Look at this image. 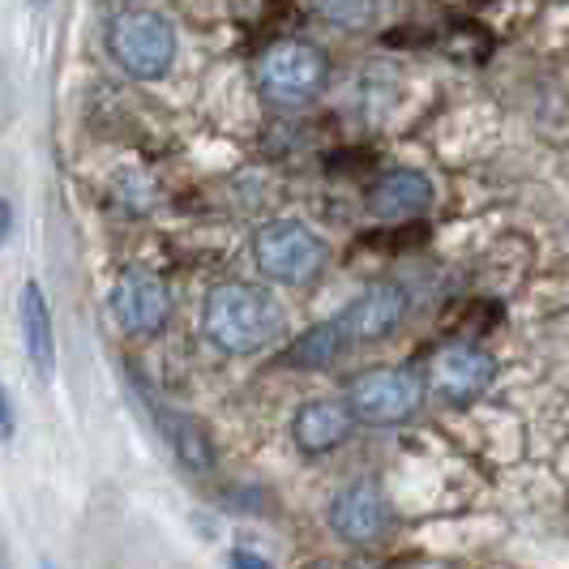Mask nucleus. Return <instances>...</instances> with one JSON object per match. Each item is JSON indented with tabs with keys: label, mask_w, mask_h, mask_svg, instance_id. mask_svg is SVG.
Segmentation results:
<instances>
[{
	"label": "nucleus",
	"mask_w": 569,
	"mask_h": 569,
	"mask_svg": "<svg viewBox=\"0 0 569 569\" xmlns=\"http://www.w3.org/2000/svg\"><path fill=\"white\" fill-rule=\"evenodd\" d=\"M206 339L228 356H257L283 335V305L249 283H223L206 296L201 309Z\"/></svg>",
	"instance_id": "nucleus-1"
},
{
	"label": "nucleus",
	"mask_w": 569,
	"mask_h": 569,
	"mask_svg": "<svg viewBox=\"0 0 569 569\" xmlns=\"http://www.w3.org/2000/svg\"><path fill=\"white\" fill-rule=\"evenodd\" d=\"M326 240L300 219H274L253 236V261L270 283L305 287L326 270Z\"/></svg>",
	"instance_id": "nucleus-2"
},
{
	"label": "nucleus",
	"mask_w": 569,
	"mask_h": 569,
	"mask_svg": "<svg viewBox=\"0 0 569 569\" xmlns=\"http://www.w3.org/2000/svg\"><path fill=\"white\" fill-rule=\"evenodd\" d=\"M159 425L168 432L171 450L176 458L189 467V471H210L214 467V441H210V432L193 420V416H180V411H159Z\"/></svg>",
	"instance_id": "nucleus-13"
},
{
	"label": "nucleus",
	"mask_w": 569,
	"mask_h": 569,
	"mask_svg": "<svg viewBox=\"0 0 569 569\" xmlns=\"http://www.w3.org/2000/svg\"><path fill=\"white\" fill-rule=\"evenodd\" d=\"M425 381L411 369H365L347 386V407L365 425H402L420 411Z\"/></svg>",
	"instance_id": "nucleus-4"
},
{
	"label": "nucleus",
	"mask_w": 569,
	"mask_h": 569,
	"mask_svg": "<svg viewBox=\"0 0 569 569\" xmlns=\"http://www.w3.org/2000/svg\"><path fill=\"white\" fill-rule=\"evenodd\" d=\"M317 9L339 27H365L377 9V0H317Z\"/></svg>",
	"instance_id": "nucleus-15"
},
{
	"label": "nucleus",
	"mask_w": 569,
	"mask_h": 569,
	"mask_svg": "<svg viewBox=\"0 0 569 569\" xmlns=\"http://www.w3.org/2000/svg\"><path fill=\"white\" fill-rule=\"evenodd\" d=\"M112 313L120 321V330L133 335V339L159 335L171 317L168 283L154 270H146V266H129L112 283Z\"/></svg>",
	"instance_id": "nucleus-6"
},
{
	"label": "nucleus",
	"mask_w": 569,
	"mask_h": 569,
	"mask_svg": "<svg viewBox=\"0 0 569 569\" xmlns=\"http://www.w3.org/2000/svg\"><path fill=\"white\" fill-rule=\"evenodd\" d=\"M48 569H52V566H48Z\"/></svg>",
	"instance_id": "nucleus-20"
},
{
	"label": "nucleus",
	"mask_w": 569,
	"mask_h": 569,
	"mask_svg": "<svg viewBox=\"0 0 569 569\" xmlns=\"http://www.w3.org/2000/svg\"><path fill=\"white\" fill-rule=\"evenodd\" d=\"M228 566L231 569H274L266 557H257V552H249V548H236V552L228 557Z\"/></svg>",
	"instance_id": "nucleus-16"
},
{
	"label": "nucleus",
	"mask_w": 569,
	"mask_h": 569,
	"mask_svg": "<svg viewBox=\"0 0 569 569\" xmlns=\"http://www.w3.org/2000/svg\"><path fill=\"white\" fill-rule=\"evenodd\" d=\"M13 437V407H9V395L0 390V441Z\"/></svg>",
	"instance_id": "nucleus-17"
},
{
	"label": "nucleus",
	"mask_w": 569,
	"mask_h": 569,
	"mask_svg": "<svg viewBox=\"0 0 569 569\" xmlns=\"http://www.w3.org/2000/svg\"><path fill=\"white\" fill-rule=\"evenodd\" d=\"M9 231H13V210H9V201L0 198V244L9 240Z\"/></svg>",
	"instance_id": "nucleus-18"
},
{
	"label": "nucleus",
	"mask_w": 569,
	"mask_h": 569,
	"mask_svg": "<svg viewBox=\"0 0 569 569\" xmlns=\"http://www.w3.org/2000/svg\"><path fill=\"white\" fill-rule=\"evenodd\" d=\"M407 317V291L399 283H372L369 291H360L339 317H330L339 326V335L347 347L356 342H377L386 335H395Z\"/></svg>",
	"instance_id": "nucleus-8"
},
{
	"label": "nucleus",
	"mask_w": 569,
	"mask_h": 569,
	"mask_svg": "<svg viewBox=\"0 0 569 569\" xmlns=\"http://www.w3.org/2000/svg\"><path fill=\"white\" fill-rule=\"evenodd\" d=\"M108 48L129 78L154 82L176 60V27L154 9H124L108 27Z\"/></svg>",
	"instance_id": "nucleus-3"
},
{
	"label": "nucleus",
	"mask_w": 569,
	"mask_h": 569,
	"mask_svg": "<svg viewBox=\"0 0 569 569\" xmlns=\"http://www.w3.org/2000/svg\"><path fill=\"white\" fill-rule=\"evenodd\" d=\"M22 339L34 372L48 381L57 372V330H52V305L39 283L22 287Z\"/></svg>",
	"instance_id": "nucleus-12"
},
{
	"label": "nucleus",
	"mask_w": 569,
	"mask_h": 569,
	"mask_svg": "<svg viewBox=\"0 0 569 569\" xmlns=\"http://www.w3.org/2000/svg\"><path fill=\"white\" fill-rule=\"evenodd\" d=\"M257 86L270 103H309L326 86V57L309 43H274L266 57L257 60Z\"/></svg>",
	"instance_id": "nucleus-5"
},
{
	"label": "nucleus",
	"mask_w": 569,
	"mask_h": 569,
	"mask_svg": "<svg viewBox=\"0 0 569 569\" xmlns=\"http://www.w3.org/2000/svg\"><path fill=\"white\" fill-rule=\"evenodd\" d=\"M351 425H356V416H351L347 402L313 399L296 411V420H291V441H296L305 455H330V450H339L342 441L351 437Z\"/></svg>",
	"instance_id": "nucleus-11"
},
{
	"label": "nucleus",
	"mask_w": 569,
	"mask_h": 569,
	"mask_svg": "<svg viewBox=\"0 0 569 569\" xmlns=\"http://www.w3.org/2000/svg\"><path fill=\"white\" fill-rule=\"evenodd\" d=\"M342 351H347V342H342L339 326H335V321H321V326L305 330L300 339L291 342L287 365H296V369H326V365L339 360Z\"/></svg>",
	"instance_id": "nucleus-14"
},
{
	"label": "nucleus",
	"mask_w": 569,
	"mask_h": 569,
	"mask_svg": "<svg viewBox=\"0 0 569 569\" xmlns=\"http://www.w3.org/2000/svg\"><path fill=\"white\" fill-rule=\"evenodd\" d=\"M432 198H437V189H432V180H428L425 171L395 168L369 189V214L386 219V223L416 219V214H425L428 206H432Z\"/></svg>",
	"instance_id": "nucleus-10"
},
{
	"label": "nucleus",
	"mask_w": 569,
	"mask_h": 569,
	"mask_svg": "<svg viewBox=\"0 0 569 569\" xmlns=\"http://www.w3.org/2000/svg\"><path fill=\"white\" fill-rule=\"evenodd\" d=\"M497 377V360L471 347V342H450L441 351H432L428 360V390L441 395L446 402H471L480 399Z\"/></svg>",
	"instance_id": "nucleus-7"
},
{
	"label": "nucleus",
	"mask_w": 569,
	"mask_h": 569,
	"mask_svg": "<svg viewBox=\"0 0 569 569\" xmlns=\"http://www.w3.org/2000/svg\"><path fill=\"white\" fill-rule=\"evenodd\" d=\"M0 569H9V557H4V548H0Z\"/></svg>",
	"instance_id": "nucleus-19"
},
{
	"label": "nucleus",
	"mask_w": 569,
	"mask_h": 569,
	"mask_svg": "<svg viewBox=\"0 0 569 569\" xmlns=\"http://www.w3.org/2000/svg\"><path fill=\"white\" fill-rule=\"evenodd\" d=\"M330 527H335V536L347 543H372L381 540V531L390 527V501H386V492L369 480H360V485H347L330 501Z\"/></svg>",
	"instance_id": "nucleus-9"
}]
</instances>
